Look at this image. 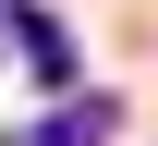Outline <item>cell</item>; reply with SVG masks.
<instances>
[{
	"label": "cell",
	"instance_id": "cell-1",
	"mask_svg": "<svg viewBox=\"0 0 158 146\" xmlns=\"http://www.w3.org/2000/svg\"><path fill=\"white\" fill-rule=\"evenodd\" d=\"M110 134H122V98H61L49 122H24L12 146H110Z\"/></svg>",
	"mask_w": 158,
	"mask_h": 146
},
{
	"label": "cell",
	"instance_id": "cell-2",
	"mask_svg": "<svg viewBox=\"0 0 158 146\" xmlns=\"http://www.w3.org/2000/svg\"><path fill=\"white\" fill-rule=\"evenodd\" d=\"M12 49H24V61H37L49 85H61V73H73V37H61V24H49V12H12Z\"/></svg>",
	"mask_w": 158,
	"mask_h": 146
}]
</instances>
